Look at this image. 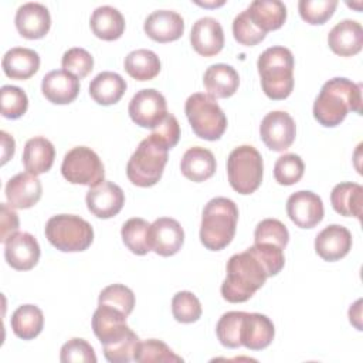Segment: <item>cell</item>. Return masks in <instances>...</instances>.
I'll return each instance as SVG.
<instances>
[{
	"label": "cell",
	"mask_w": 363,
	"mask_h": 363,
	"mask_svg": "<svg viewBox=\"0 0 363 363\" xmlns=\"http://www.w3.org/2000/svg\"><path fill=\"white\" fill-rule=\"evenodd\" d=\"M149 240L152 251L162 257H170L182 248L184 242V231L177 220L160 217L150 224Z\"/></svg>",
	"instance_id": "cell-15"
},
{
	"label": "cell",
	"mask_w": 363,
	"mask_h": 363,
	"mask_svg": "<svg viewBox=\"0 0 363 363\" xmlns=\"http://www.w3.org/2000/svg\"><path fill=\"white\" fill-rule=\"evenodd\" d=\"M10 325L17 337L23 340H31L37 337L43 330V311L35 305H21L13 312Z\"/></svg>",
	"instance_id": "cell-33"
},
{
	"label": "cell",
	"mask_w": 363,
	"mask_h": 363,
	"mask_svg": "<svg viewBox=\"0 0 363 363\" xmlns=\"http://www.w3.org/2000/svg\"><path fill=\"white\" fill-rule=\"evenodd\" d=\"M143 30L152 40L157 43H169L179 40L183 35L184 20L176 11L156 10L146 17Z\"/></svg>",
	"instance_id": "cell-19"
},
{
	"label": "cell",
	"mask_w": 363,
	"mask_h": 363,
	"mask_svg": "<svg viewBox=\"0 0 363 363\" xmlns=\"http://www.w3.org/2000/svg\"><path fill=\"white\" fill-rule=\"evenodd\" d=\"M258 72L264 94L275 101L285 99L294 89V55L282 45L267 48L258 57Z\"/></svg>",
	"instance_id": "cell-4"
},
{
	"label": "cell",
	"mask_w": 363,
	"mask_h": 363,
	"mask_svg": "<svg viewBox=\"0 0 363 363\" xmlns=\"http://www.w3.org/2000/svg\"><path fill=\"white\" fill-rule=\"evenodd\" d=\"M139 343L140 340L138 335L129 328L116 339L102 345L104 356L111 363H129L130 360H135V353L139 347Z\"/></svg>",
	"instance_id": "cell-36"
},
{
	"label": "cell",
	"mask_w": 363,
	"mask_h": 363,
	"mask_svg": "<svg viewBox=\"0 0 363 363\" xmlns=\"http://www.w3.org/2000/svg\"><path fill=\"white\" fill-rule=\"evenodd\" d=\"M149 228L150 224L140 218V217H133L129 218L121 230L122 241L136 255H145L150 248V240H149Z\"/></svg>",
	"instance_id": "cell-35"
},
{
	"label": "cell",
	"mask_w": 363,
	"mask_h": 363,
	"mask_svg": "<svg viewBox=\"0 0 363 363\" xmlns=\"http://www.w3.org/2000/svg\"><path fill=\"white\" fill-rule=\"evenodd\" d=\"M238 221V208L227 197L211 199L203 210L200 241L211 251L225 248L234 238Z\"/></svg>",
	"instance_id": "cell-3"
},
{
	"label": "cell",
	"mask_w": 363,
	"mask_h": 363,
	"mask_svg": "<svg viewBox=\"0 0 363 363\" xmlns=\"http://www.w3.org/2000/svg\"><path fill=\"white\" fill-rule=\"evenodd\" d=\"M1 67L11 79H28L40 68V55L31 48L14 47L4 54Z\"/></svg>",
	"instance_id": "cell-27"
},
{
	"label": "cell",
	"mask_w": 363,
	"mask_h": 363,
	"mask_svg": "<svg viewBox=\"0 0 363 363\" xmlns=\"http://www.w3.org/2000/svg\"><path fill=\"white\" fill-rule=\"evenodd\" d=\"M274 335V323L268 316L245 312L241 325V346L250 350H262L269 346Z\"/></svg>",
	"instance_id": "cell-23"
},
{
	"label": "cell",
	"mask_w": 363,
	"mask_h": 363,
	"mask_svg": "<svg viewBox=\"0 0 363 363\" xmlns=\"http://www.w3.org/2000/svg\"><path fill=\"white\" fill-rule=\"evenodd\" d=\"M349 111L362 112V85L340 77L325 82L313 104L315 119L326 128H333L343 122Z\"/></svg>",
	"instance_id": "cell-1"
},
{
	"label": "cell",
	"mask_w": 363,
	"mask_h": 363,
	"mask_svg": "<svg viewBox=\"0 0 363 363\" xmlns=\"http://www.w3.org/2000/svg\"><path fill=\"white\" fill-rule=\"evenodd\" d=\"M268 277L264 262L250 247L230 257L227 275L221 284V295L231 303L245 302L265 284Z\"/></svg>",
	"instance_id": "cell-2"
},
{
	"label": "cell",
	"mask_w": 363,
	"mask_h": 363,
	"mask_svg": "<svg viewBox=\"0 0 363 363\" xmlns=\"http://www.w3.org/2000/svg\"><path fill=\"white\" fill-rule=\"evenodd\" d=\"M45 237L64 252L85 251L94 241L92 225L74 214L52 216L45 224Z\"/></svg>",
	"instance_id": "cell-6"
},
{
	"label": "cell",
	"mask_w": 363,
	"mask_h": 363,
	"mask_svg": "<svg viewBox=\"0 0 363 363\" xmlns=\"http://www.w3.org/2000/svg\"><path fill=\"white\" fill-rule=\"evenodd\" d=\"M98 303L109 305L129 316L135 306V295L130 288L122 284H112L101 291Z\"/></svg>",
	"instance_id": "cell-41"
},
{
	"label": "cell",
	"mask_w": 363,
	"mask_h": 363,
	"mask_svg": "<svg viewBox=\"0 0 363 363\" xmlns=\"http://www.w3.org/2000/svg\"><path fill=\"white\" fill-rule=\"evenodd\" d=\"M169 149L152 135L143 139L126 164L128 179L139 187L155 186L167 163Z\"/></svg>",
	"instance_id": "cell-5"
},
{
	"label": "cell",
	"mask_w": 363,
	"mask_h": 363,
	"mask_svg": "<svg viewBox=\"0 0 363 363\" xmlns=\"http://www.w3.org/2000/svg\"><path fill=\"white\" fill-rule=\"evenodd\" d=\"M126 91V81L116 72L102 71L89 84V95L99 105L116 104Z\"/></svg>",
	"instance_id": "cell-32"
},
{
	"label": "cell",
	"mask_w": 363,
	"mask_h": 363,
	"mask_svg": "<svg viewBox=\"0 0 363 363\" xmlns=\"http://www.w3.org/2000/svg\"><path fill=\"white\" fill-rule=\"evenodd\" d=\"M180 169L184 177L191 182L200 183L210 179L216 172V157L214 155L201 146L190 147L184 152Z\"/></svg>",
	"instance_id": "cell-29"
},
{
	"label": "cell",
	"mask_w": 363,
	"mask_h": 363,
	"mask_svg": "<svg viewBox=\"0 0 363 363\" xmlns=\"http://www.w3.org/2000/svg\"><path fill=\"white\" fill-rule=\"evenodd\" d=\"M1 95V115L7 119H17L23 116L28 108V98L26 92L14 85H3Z\"/></svg>",
	"instance_id": "cell-42"
},
{
	"label": "cell",
	"mask_w": 363,
	"mask_h": 363,
	"mask_svg": "<svg viewBox=\"0 0 363 363\" xmlns=\"http://www.w3.org/2000/svg\"><path fill=\"white\" fill-rule=\"evenodd\" d=\"M259 135L268 149L274 152H284L295 140V121L285 111H272L261 121Z\"/></svg>",
	"instance_id": "cell-11"
},
{
	"label": "cell",
	"mask_w": 363,
	"mask_h": 363,
	"mask_svg": "<svg viewBox=\"0 0 363 363\" xmlns=\"http://www.w3.org/2000/svg\"><path fill=\"white\" fill-rule=\"evenodd\" d=\"M233 34L234 38L242 45H255L265 38V33L261 31L254 23L250 20L247 10L241 11L233 21Z\"/></svg>",
	"instance_id": "cell-47"
},
{
	"label": "cell",
	"mask_w": 363,
	"mask_h": 363,
	"mask_svg": "<svg viewBox=\"0 0 363 363\" xmlns=\"http://www.w3.org/2000/svg\"><path fill=\"white\" fill-rule=\"evenodd\" d=\"M0 241L6 242L10 235L18 231V216L9 203L0 206Z\"/></svg>",
	"instance_id": "cell-49"
},
{
	"label": "cell",
	"mask_w": 363,
	"mask_h": 363,
	"mask_svg": "<svg viewBox=\"0 0 363 363\" xmlns=\"http://www.w3.org/2000/svg\"><path fill=\"white\" fill-rule=\"evenodd\" d=\"M135 360L139 363L163 362V363H180L183 359L177 356L164 342L157 339H147L139 343L135 353Z\"/></svg>",
	"instance_id": "cell-38"
},
{
	"label": "cell",
	"mask_w": 363,
	"mask_h": 363,
	"mask_svg": "<svg viewBox=\"0 0 363 363\" xmlns=\"http://www.w3.org/2000/svg\"><path fill=\"white\" fill-rule=\"evenodd\" d=\"M330 50L340 57H352L360 52L363 47V28L356 20L339 21L328 34Z\"/></svg>",
	"instance_id": "cell-21"
},
{
	"label": "cell",
	"mask_w": 363,
	"mask_h": 363,
	"mask_svg": "<svg viewBox=\"0 0 363 363\" xmlns=\"http://www.w3.org/2000/svg\"><path fill=\"white\" fill-rule=\"evenodd\" d=\"M184 111L196 136L217 140L227 128V118L217 101L208 94L196 92L186 101Z\"/></svg>",
	"instance_id": "cell-7"
},
{
	"label": "cell",
	"mask_w": 363,
	"mask_h": 363,
	"mask_svg": "<svg viewBox=\"0 0 363 363\" xmlns=\"http://www.w3.org/2000/svg\"><path fill=\"white\" fill-rule=\"evenodd\" d=\"M305 172L302 159L295 153H286L277 159L274 166V177L282 186L298 183Z\"/></svg>",
	"instance_id": "cell-40"
},
{
	"label": "cell",
	"mask_w": 363,
	"mask_h": 363,
	"mask_svg": "<svg viewBox=\"0 0 363 363\" xmlns=\"http://www.w3.org/2000/svg\"><path fill=\"white\" fill-rule=\"evenodd\" d=\"M61 173L69 183L89 187L104 182L105 176L99 156L86 146H77L65 153L61 164Z\"/></svg>",
	"instance_id": "cell-9"
},
{
	"label": "cell",
	"mask_w": 363,
	"mask_h": 363,
	"mask_svg": "<svg viewBox=\"0 0 363 363\" xmlns=\"http://www.w3.org/2000/svg\"><path fill=\"white\" fill-rule=\"evenodd\" d=\"M264 163L261 153L251 145H242L231 150L227 159L230 186L240 194L254 193L261 182Z\"/></svg>",
	"instance_id": "cell-8"
},
{
	"label": "cell",
	"mask_w": 363,
	"mask_h": 363,
	"mask_svg": "<svg viewBox=\"0 0 363 363\" xmlns=\"http://www.w3.org/2000/svg\"><path fill=\"white\" fill-rule=\"evenodd\" d=\"M245 312L231 311L224 313L216 326V333L220 343L225 347L235 349L241 346V325Z\"/></svg>",
	"instance_id": "cell-37"
},
{
	"label": "cell",
	"mask_w": 363,
	"mask_h": 363,
	"mask_svg": "<svg viewBox=\"0 0 363 363\" xmlns=\"http://www.w3.org/2000/svg\"><path fill=\"white\" fill-rule=\"evenodd\" d=\"M92 33L106 41L118 40L125 31V18L121 11L112 6L96 7L89 20Z\"/></svg>",
	"instance_id": "cell-31"
},
{
	"label": "cell",
	"mask_w": 363,
	"mask_h": 363,
	"mask_svg": "<svg viewBox=\"0 0 363 363\" xmlns=\"http://www.w3.org/2000/svg\"><path fill=\"white\" fill-rule=\"evenodd\" d=\"M41 182L28 172L17 173L6 184V199L13 208L33 207L41 199Z\"/></svg>",
	"instance_id": "cell-20"
},
{
	"label": "cell",
	"mask_w": 363,
	"mask_h": 363,
	"mask_svg": "<svg viewBox=\"0 0 363 363\" xmlns=\"http://www.w3.org/2000/svg\"><path fill=\"white\" fill-rule=\"evenodd\" d=\"M286 213L291 221L301 228H312L323 218L322 199L309 190L292 193L286 200Z\"/></svg>",
	"instance_id": "cell-12"
},
{
	"label": "cell",
	"mask_w": 363,
	"mask_h": 363,
	"mask_svg": "<svg viewBox=\"0 0 363 363\" xmlns=\"http://www.w3.org/2000/svg\"><path fill=\"white\" fill-rule=\"evenodd\" d=\"M85 201L94 216L98 218H111L122 210L125 194L118 184L104 180L88 190Z\"/></svg>",
	"instance_id": "cell-14"
},
{
	"label": "cell",
	"mask_w": 363,
	"mask_h": 363,
	"mask_svg": "<svg viewBox=\"0 0 363 363\" xmlns=\"http://www.w3.org/2000/svg\"><path fill=\"white\" fill-rule=\"evenodd\" d=\"M54 157L55 149L48 139L35 136L26 142L23 150V164L28 173L38 176L48 172L54 163Z\"/></svg>",
	"instance_id": "cell-28"
},
{
	"label": "cell",
	"mask_w": 363,
	"mask_h": 363,
	"mask_svg": "<svg viewBox=\"0 0 363 363\" xmlns=\"http://www.w3.org/2000/svg\"><path fill=\"white\" fill-rule=\"evenodd\" d=\"M203 84L210 96L228 98L235 94L240 85L238 72L227 64L210 65L203 77Z\"/></svg>",
	"instance_id": "cell-25"
},
{
	"label": "cell",
	"mask_w": 363,
	"mask_h": 363,
	"mask_svg": "<svg viewBox=\"0 0 363 363\" xmlns=\"http://www.w3.org/2000/svg\"><path fill=\"white\" fill-rule=\"evenodd\" d=\"M289 241V233L284 223L277 218H265L255 227L254 242H269L285 248Z\"/></svg>",
	"instance_id": "cell-44"
},
{
	"label": "cell",
	"mask_w": 363,
	"mask_h": 363,
	"mask_svg": "<svg viewBox=\"0 0 363 363\" xmlns=\"http://www.w3.org/2000/svg\"><path fill=\"white\" fill-rule=\"evenodd\" d=\"M4 258L11 268L28 271L40 259V245L30 233L17 231L4 242Z\"/></svg>",
	"instance_id": "cell-13"
},
{
	"label": "cell",
	"mask_w": 363,
	"mask_h": 363,
	"mask_svg": "<svg viewBox=\"0 0 363 363\" xmlns=\"http://www.w3.org/2000/svg\"><path fill=\"white\" fill-rule=\"evenodd\" d=\"M61 65L67 72L81 79V78H85L92 71L94 58L85 48L74 47L64 52Z\"/></svg>",
	"instance_id": "cell-45"
},
{
	"label": "cell",
	"mask_w": 363,
	"mask_h": 363,
	"mask_svg": "<svg viewBox=\"0 0 363 363\" xmlns=\"http://www.w3.org/2000/svg\"><path fill=\"white\" fill-rule=\"evenodd\" d=\"M125 69L138 81H150L160 72V60L153 51L139 48L126 55Z\"/></svg>",
	"instance_id": "cell-34"
},
{
	"label": "cell",
	"mask_w": 363,
	"mask_h": 363,
	"mask_svg": "<svg viewBox=\"0 0 363 363\" xmlns=\"http://www.w3.org/2000/svg\"><path fill=\"white\" fill-rule=\"evenodd\" d=\"M360 303H362L360 299L354 303V311H356V313L353 312L352 308L349 309V319H350V323H353L357 330H362V325H360Z\"/></svg>",
	"instance_id": "cell-51"
},
{
	"label": "cell",
	"mask_w": 363,
	"mask_h": 363,
	"mask_svg": "<svg viewBox=\"0 0 363 363\" xmlns=\"http://www.w3.org/2000/svg\"><path fill=\"white\" fill-rule=\"evenodd\" d=\"M330 203L336 213L345 217L362 218L363 187L357 183L343 182L333 187L330 193Z\"/></svg>",
	"instance_id": "cell-30"
},
{
	"label": "cell",
	"mask_w": 363,
	"mask_h": 363,
	"mask_svg": "<svg viewBox=\"0 0 363 363\" xmlns=\"http://www.w3.org/2000/svg\"><path fill=\"white\" fill-rule=\"evenodd\" d=\"M60 360L62 363H96V354L85 339L74 337L62 345Z\"/></svg>",
	"instance_id": "cell-46"
},
{
	"label": "cell",
	"mask_w": 363,
	"mask_h": 363,
	"mask_svg": "<svg viewBox=\"0 0 363 363\" xmlns=\"http://www.w3.org/2000/svg\"><path fill=\"white\" fill-rule=\"evenodd\" d=\"M336 0H301L298 3L301 17L309 24H323L335 13Z\"/></svg>",
	"instance_id": "cell-43"
},
{
	"label": "cell",
	"mask_w": 363,
	"mask_h": 363,
	"mask_svg": "<svg viewBox=\"0 0 363 363\" xmlns=\"http://www.w3.org/2000/svg\"><path fill=\"white\" fill-rule=\"evenodd\" d=\"M17 31L28 40L44 37L51 26V16L48 9L41 3H24L16 13Z\"/></svg>",
	"instance_id": "cell-16"
},
{
	"label": "cell",
	"mask_w": 363,
	"mask_h": 363,
	"mask_svg": "<svg viewBox=\"0 0 363 363\" xmlns=\"http://www.w3.org/2000/svg\"><path fill=\"white\" fill-rule=\"evenodd\" d=\"M0 136H1V163L4 164L13 155H14V149H16V143H14V139L13 136H10L7 132L1 130L0 132Z\"/></svg>",
	"instance_id": "cell-50"
},
{
	"label": "cell",
	"mask_w": 363,
	"mask_h": 363,
	"mask_svg": "<svg viewBox=\"0 0 363 363\" xmlns=\"http://www.w3.org/2000/svg\"><path fill=\"white\" fill-rule=\"evenodd\" d=\"M129 116L140 128L153 129L167 115L164 96L156 89H140L129 102Z\"/></svg>",
	"instance_id": "cell-10"
},
{
	"label": "cell",
	"mask_w": 363,
	"mask_h": 363,
	"mask_svg": "<svg viewBox=\"0 0 363 363\" xmlns=\"http://www.w3.org/2000/svg\"><path fill=\"white\" fill-rule=\"evenodd\" d=\"M352 248L350 231L339 224L325 227L315 238V251L325 261H337Z\"/></svg>",
	"instance_id": "cell-18"
},
{
	"label": "cell",
	"mask_w": 363,
	"mask_h": 363,
	"mask_svg": "<svg viewBox=\"0 0 363 363\" xmlns=\"http://www.w3.org/2000/svg\"><path fill=\"white\" fill-rule=\"evenodd\" d=\"M43 95L52 104H71L79 92V79L65 69H54L44 75L41 82Z\"/></svg>",
	"instance_id": "cell-22"
},
{
	"label": "cell",
	"mask_w": 363,
	"mask_h": 363,
	"mask_svg": "<svg viewBox=\"0 0 363 363\" xmlns=\"http://www.w3.org/2000/svg\"><path fill=\"white\" fill-rule=\"evenodd\" d=\"M126 315L109 305L98 303L92 316V329L95 336L102 345L116 339L125 333L129 326L126 325Z\"/></svg>",
	"instance_id": "cell-24"
},
{
	"label": "cell",
	"mask_w": 363,
	"mask_h": 363,
	"mask_svg": "<svg viewBox=\"0 0 363 363\" xmlns=\"http://www.w3.org/2000/svg\"><path fill=\"white\" fill-rule=\"evenodd\" d=\"M245 10L254 26L265 34L278 30L286 20V7L279 0H254Z\"/></svg>",
	"instance_id": "cell-26"
},
{
	"label": "cell",
	"mask_w": 363,
	"mask_h": 363,
	"mask_svg": "<svg viewBox=\"0 0 363 363\" xmlns=\"http://www.w3.org/2000/svg\"><path fill=\"white\" fill-rule=\"evenodd\" d=\"M155 139H157L160 143H163L167 149H172L177 145L180 138V126L174 115L167 113L163 121L152 129L150 133Z\"/></svg>",
	"instance_id": "cell-48"
},
{
	"label": "cell",
	"mask_w": 363,
	"mask_h": 363,
	"mask_svg": "<svg viewBox=\"0 0 363 363\" xmlns=\"http://www.w3.org/2000/svg\"><path fill=\"white\" fill-rule=\"evenodd\" d=\"M172 313L177 322L193 323L201 316V303L190 291H180L172 299Z\"/></svg>",
	"instance_id": "cell-39"
},
{
	"label": "cell",
	"mask_w": 363,
	"mask_h": 363,
	"mask_svg": "<svg viewBox=\"0 0 363 363\" xmlns=\"http://www.w3.org/2000/svg\"><path fill=\"white\" fill-rule=\"evenodd\" d=\"M190 43L196 52L203 57H213L224 47V31L218 20L213 17L199 18L191 28Z\"/></svg>",
	"instance_id": "cell-17"
}]
</instances>
